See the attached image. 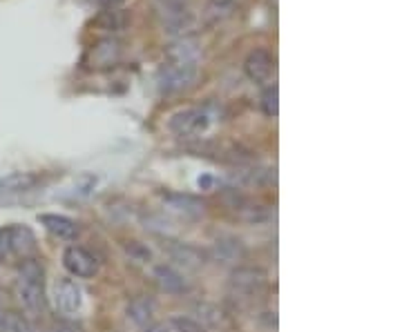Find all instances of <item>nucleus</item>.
Wrapping results in <instances>:
<instances>
[{
    "label": "nucleus",
    "instance_id": "22",
    "mask_svg": "<svg viewBox=\"0 0 402 332\" xmlns=\"http://www.w3.org/2000/svg\"><path fill=\"white\" fill-rule=\"evenodd\" d=\"M116 54H119L116 41H103L99 47H96V52H94L96 60H101V63H109L112 58H116Z\"/></svg>",
    "mask_w": 402,
    "mask_h": 332
},
{
    "label": "nucleus",
    "instance_id": "24",
    "mask_svg": "<svg viewBox=\"0 0 402 332\" xmlns=\"http://www.w3.org/2000/svg\"><path fill=\"white\" fill-rule=\"evenodd\" d=\"M145 332H173V328H170V324H154Z\"/></svg>",
    "mask_w": 402,
    "mask_h": 332
},
{
    "label": "nucleus",
    "instance_id": "12",
    "mask_svg": "<svg viewBox=\"0 0 402 332\" xmlns=\"http://www.w3.org/2000/svg\"><path fill=\"white\" fill-rule=\"evenodd\" d=\"M39 221L45 226V230L50 232V235H54L60 241H72L79 235V226L63 214H41Z\"/></svg>",
    "mask_w": 402,
    "mask_h": 332
},
{
    "label": "nucleus",
    "instance_id": "18",
    "mask_svg": "<svg viewBox=\"0 0 402 332\" xmlns=\"http://www.w3.org/2000/svg\"><path fill=\"white\" fill-rule=\"evenodd\" d=\"M96 181H99V179H96L94 174H88V172H85V174L76 177L74 183H72L69 196H72V199H83V196H88L96 188Z\"/></svg>",
    "mask_w": 402,
    "mask_h": 332
},
{
    "label": "nucleus",
    "instance_id": "4",
    "mask_svg": "<svg viewBox=\"0 0 402 332\" xmlns=\"http://www.w3.org/2000/svg\"><path fill=\"white\" fill-rule=\"evenodd\" d=\"M36 239L32 230L25 226H5L0 228V256L9 254H22L27 259V254L34 252Z\"/></svg>",
    "mask_w": 402,
    "mask_h": 332
},
{
    "label": "nucleus",
    "instance_id": "21",
    "mask_svg": "<svg viewBox=\"0 0 402 332\" xmlns=\"http://www.w3.org/2000/svg\"><path fill=\"white\" fill-rule=\"evenodd\" d=\"M170 328H175L177 332H206L203 326L190 317H175L173 321H170Z\"/></svg>",
    "mask_w": 402,
    "mask_h": 332
},
{
    "label": "nucleus",
    "instance_id": "11",
    "mask_svg": "<svg viewBox=\"0 0 402 332\" xmlns=\"http://www.w3.org/2000/svg\"><path fill=\"white\" fill-rule=\"evenodd\" d=\"M163 250L173 261H177L179 265H184L186 270H197L206 263V254L201 250H197L194 245L188 243H179V241H166Z\"/></svg>",
    "mask_w": 402,
    "mask_h": 332
},
{
    "label": "nucleus",
    "instance_id": "23",
    "mask_svg": "<svg viewBox=\"0 0 402 332\" xmlns=\"http://www.w3.org/2000/svg\"><path fill=\"white\" fill-rule=\"evenodd\" d=\"M47 332H81V330H79V328H74V326H67V324H58V326L50 328Z\"/></svg>",
    "mask_w": 402,
    "mask_h": 332
},
{
    "label": "nucleus",
    "instance_id": "10",
    "mask_svg": "<svg viewBox=\"0 0 402 332\" xmlns=\"http://www.w3.org/2000/svg\"><path fill=\"white\" fill-rule=\"evenodd\" d=\"M201 60V47L197 41L181 36L179 41L168 45L166 49V63H179V65H199Z\"/></svg>",
    "mask_w": 402,
    "mask_h": 332
},
{
    "label": "nucleus",
    "instance_id": "14",
    "mask_svg": "<svg viewBox=\"0 0 402 332\" xmlns=\"http://www.w3.org/2000/svg\"><path fill=\"white\" fill-rule=\"evenodd\" d=\"M154 279H156V284L161 286V290H166L170 294H181V292L188 290L184 275L177 272L173 265H156L154 268Z\"/></svg>",
    "mask_w": 402,
    "mask_h": 332
},
{
    "label": "nucleus",
    "instance_id": "2",
    "mask_svg": "<svg viewBox=\"0 0 402 332\" xmlns=\"http://www.w3.org/2000/svg\"><path fill=\"white\" fill-rule=\"evenodd\" d=\"M219 118V109L213 105H206L199 109H181V112L173 114L168 127L173 130L179 137H192V134H199L208 130L210 123Z\"/></svg>",
    "mask_w": 402,
    "mask_h": 332
},
{
    "label": "nucleus",
    "instance_id": "15",
    "mask_svg": "<svg viewBox=\"0 0 402 332\" xmlns=\"http://www.w3.org/2000/svg\"><path fill=\"white\" fill-rule=\"evenodd\" d=\"M243 245L237 239H222L215 243V256L222 263H237L239 259H243Z\"/></svg>",
    "mask_w": 402,
    "mask_h": 332
},
{
    "label": "nucleus",
    "instance_id": "7",
    "mask_svg": "<svg viewBox=\"0 0 402 332\" xmlns=\"http://www.w3.org/2000/svg\"><path fill=\"white\" fill-rule=\"evenodd\" d=\"M156 9H159L168 32H186L192 27L194 18L186 0H156Z\"/></svg>",
    "mask_w": 402,
    "mask_h": 332
},
{
    "label": "nucleus",
    "instance_id": "1",
    "mask_svg": "<svg viewBox=\"0 0 402 332\" xmlns=\"http://www.w3.org/2000/svg\"><path fill=\"white\" fill-rule=\"evenodd\" d=\"M16 297L22 310L29 314H39L45 308L43 292V265L36 259H25L18 265L16 277Z\"/></svg>",
    "mask_w": 402,
    "mask_h": 332
},
{
    "label": "nucleus",
    "instance_id": "16",
    "mask_svg": "<svg viewBox=\"0 0 402 332\" xmlns=\"http://www.w3.org/2000/svg\"><path fill=\"white\" fill-rule=\"evenodd\" d=\"M152 312H154V303H152L148 297H139V299H134V301L128 305V317H130L137 326L148 324L150 319H152Z\"/></svg>",
    "mask_w": 402,
    "mask_h": 332
},
{
    "label": "nucleus",
    "instance_id": "9",
    "mask_svg": "<svg viewBox=\"0 0 402 332\" xmlns=\"http://www.w3.org/2000/svg\"><path fill=\"white\" fill-rule=\"evenodd\" d=\"M243 69H246V76L253 83H266L271 78V74L275 69V58L271 56L268 49H253V52L246 56V63H243Z\"/></svg>",
    "mask_w": 402,
    "mask_h": 332
},
{
    "label": "nucleus",
    "instance_id": "13",
    "mask_svg": "<svg viewBox=\"0 0 402 332\" xmlns=\"http://www.w3.org/2000/svg\"><path fill=\"white\" fill-rule=\"evenodd\" d=\"M39 181H41L39 174H34V172H11V174L0 179V199H3V196L27 192Z\"/></svg>",
    "mask_w": 402,
    "mask_h": 332
},
{
    "label": "nucleus",
    "instance_id": "17",
    "mask_svg": "<svg viewBox=\"0 0 402 332\" xmlns=\"http://www.w3.org/2000/svg\"><path fill=\"white\" fill-rule=\"evenodd\" d=\"M0 332H34V330L27 324V319H22L20 314L14 312H7L0 305Z\"/></svg>",
    "mask_w": 402,
    "mask_h": 332
},
{
    "label": "nucleus",
    "instance_id": "25",
    "mask_svg": "<svg viewBox=\"0 0 402 332\" xmlns=\"http://www.w3.org/2000/svg\"><path fill=\"white\" fill-rule=\"evenodd\" d=\"M101 5H105V7H114V5H119L121 0H99Z\"/></svg>",
    "mask_w": 402,
    "mask_h": 332
},
{
    "label": "nucleus",
    "instance_id": "3",
    "mask_svg": "<svg viewBox=\"0 0 402 332\" xmlns=\"http://www.w3.org/2000/svg\"><path fill=\"white\" fill-rule=\"evenodd\" d=\"M199 65H179V63H166L159 71V88L163 94H177L188 90L197 81Z\"/></svg>",
    "mask_w": 402,
    "mask_h": 332
},
{
    "label": "nucleus",
    "instance_id": "5",
    "mask_svg": "<svg viewBox=\"0 0 402 332\" xmlns=\"http://www.w3.org/2000/svg\"><path fill=\"white\" fill-rule=\"evenodd\" d=\"M63 265L76 279H92L99 275V259L81 245H69L63 252Z\"/></svg>",
    "mask_w": 402,
    "mask_h": 332
},
{
    "label": "nucleus",
    "instance_id": "20",
    "mask_svg": "<svg viewBox=\"0 0 402 332\" xmlns=\"http://www.w3.org/2000/svg\"><path fill=\"white\" fill-rule=\"evenodd\" d=\"M277 98H279L277 85H271V88H266V92H264V96H262V107H264V112H266L268 116H277V112H279Z\"/></svg>",
    "mask_w": 402,
    "mask_h": 332
},
{
    "label": "nucleus",
    "instance_id": "8",
    "mask_svg": "<svg viewBox=\"0 0 402 332\" xmlns=\"http://www.w3.org/2000/svg\"><path fill=\"white\" fill-rule=\"evenodd\" d=\"M230 288H233V292L241 299H255L264 292L266 277L260 272V270L237 268L233 272V279H230Z\"/></svg>",
    "mask_w": 402,
    "mask_h": 332
},
{
    "label": "nucleus",
    "instance_id": "19",
    "mask_svg": "<svg viewBox=\"0 0 402 332\" xmlns=\"http://www.w3.org/2000/svg\"><path fill=\"white\" fill-rule=\"evenodd\" d=\"M235 5H237V0H208L206 16H208L210 20H222L235 9Z\"/></svg>",
    "mask_w": 402,
    "mask_h": 332
},
{
    "label": "nucleus",
    "instance_id": "6",
    "mask_svg": "<svg viewBox=\"0 0 402 332\" xmlns=\"http://www.w3.org/2000/svg\"><path fill=\"white\" fill-rule=\"evenodd\" d=\"M54 303L56 310L65 317H76L83 310V290L76 281L58 279L54 286Z\"/></svg>",
    "mask_w": 402,
    "mask_h": 332
}]
</instances>
